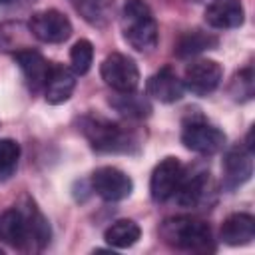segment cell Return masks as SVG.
Masks as SVG:
<instances>
[{"mask_svg":"<svg viewBox=\"0 0 255 255\" xmlns=\"http://www.w3.org/2000/svg\"><path fill=\"white\" fill-rule=\"evenodd\" d=\"M50 225L30 197L0 213V241L24 251H40L50 243Z\"/></svg>","mask_w":255,"mask_h":255,"instance_id":"cell-1","label":"cell"},{"mask_svg":"<svg viewBox=\"0 0 255 255\" xmlns=\"http://www.w3.org/2000/svg\"><path fill=\"white\" fill-rule=\"evenodd\" d=\"M159 235L167 245L175 249L195 251V253H207L215 249L211 227L197 217L181 215V217L165 219L159 225Z\"/></svg>","mask_w":255,"mask_h":255,"instance_id":"cell-2","label":"cell"},{"mask_svg":"<svg viewBox=\"0 0 255 255\" xmlns=\"http://www.w3.org/2000/svg\"><path fill=\"white\" fill-rule=\"evenodd\" d=\"M122 34L137 52H151L157 46V22L143 0H126L122 8Z\"/></svg>","mask_w":255,"mask_h":255,"instance_id":"cell-3","label":"cell"},{"mask_svg":"<svg viewBox=\"0 0 255 255\" xmlns=\"http://www.w3.org/2000/svg\"><path fill=\"white\" fill-rule=\"evenodd\" d=\"M80 129L98 151H128L133 143L129 131L102 116H84L80 120Z\"/></svg>","mask_w":255,"mask_h":255,"instance_id":"cell-4","label":"cell"},{"mask_svg":"<svg viewBox=\"0 0 255 255\" xmlns=\"http://www.w3.org/2000/svg\"><path fill=\"white\" fill-rule=\"evenodd\" d=\"M181 143L199 155H213L223 149L225 133L203 120H191L181 129Z\"/></svg>","mask_w":255,"mask_h":255,"instance_id":"cell-5","label":"cell"},{"mask_svg":"<svg viewBox=\"0 0 255 255\" xmlns=\"http://www.w3.org/2000/svg\"><path fill=\"white\" fill-rule=\"evenodd\" d=\"M102 80L116 92H135L139 84V70L135 62L120 52L110 54L100 66Z\"/></svg>","mask_w":255,"mask_h":255,"instance_id":"cell-6","label":"cell"},{"mask_svg":"<svg viewBox=\"0 0 255 255\" xmlns=\"http://www.w3.org/2000/svg\"><path fill=\"white\" fill-rule=\"evenodd\" d=\"M28 30L34 38L46 44H60L72 36V22L60 10H42L32 14Z\"/></svg>","mask_w":255,"mask_h":255,"instance_id":"cell-7","label":"cell"},{"mask_svg":"<svg viewBox=\"0 0 255 255\" xmlns=\"http://www.w3.org/2000/svg\"><path fill=\"white\" fill-rule=\"evenodd\" d=\"M92 189L104 201H122V199L129 197V193L133 189V181L122 169L104 165L92 173Z\"/></svg>","mask_w":255,"mask_h":255,"instance_id":"cell-8","label":"cell"},{"mask_svg":"<svg viewBox=\"0 0 255 255\" xmlns=\"http://www.w3.org/2000/svg\"><path fill=\"white\" fill-rule=\"evenodd\" d=\"M183 177V165L177 157H165L161 159L153 171H151V177H149V193H151V199L161 203V201H167L175 195L177 187H179V181Z\"/></svg>","mask_w":255,"mask_h":255,"instance_id":"cell-9","label":"cell"},{"mask_svg":"<svg viewBox=\"0 0 255 255\" xmlns=\"http://www.w3.org/2000/svg\"><path fill=\"white\" fill-rule=\"evenodd\" d=\"M223 78V70L215 60H195L185 68L183 86L195 96L211 94Z\"/></svg>","mask_w":255,"mask_h":255,"instance_id":"cell-10","label":"cell"},{"mask_svg":"<svg viewBox=\"0 0 255 255\" xmlns=\"http://www.w3.org/2000/svg\"><path fill=\"white\" fill-rule=\"evenodd\" d=\"M253 173V149L247 145L231 147L223 157V185L225 189H237L249 181Z\"/></svg>","mask_w":255,"mask_h":255,"instance_id":"cell-11","label":"cell"},{"mask_svg":"<svg viewBox=\"0 0 255 255\" xmlns=\"http://www.w3.org/2000/svg\"><path fill=\"white\" fill-rule=\"evenodd\" d=\"M14 62L20 66L28 86L32 92H38L44 88L46 80H48V74H50V62L38 52V50H32V48H20L14 52Z\"/></svg>","mask_w":255,"mask_h":255,"instance_id":"cell-12","label":"cell"},{"mask_svg":"<svg viewBox=\"0 0 255 255\" xmlns=\"http://www.w3.org/2000/svg\"><path fill=\"white\" fill-rule=\"evenodd\" d=\"M76 90V74L74 70L62 66V64H52L48 80L44 84V96L48 104H64L70 100V96Z\"/></svg>","mask_w":255,"mask_h":255,"instance_id":"cell-13","label":"cell"},{"mask_svg":"<svg viewBox=\"0 0 255 255\" xmlns=\"http://www.w3.org/2000/svg\"><path fill=\"white\" fill-rule=\"evenodd\" d=\"M207 191H209V171L201 169L189 175H185L183 171V177L173 197L181 207H199L205 201Z\"/></svg>","mask_w":255,"mask_h":255,"instance_id":"cell-14","label":"cell"},{"mask_svg":"<svg viewBox=\"0 0 255 255\" xmlns=\"http://www.w3.org/2000/svg\"><path fill=\"white\" fill-rule=\"evenodd\" d=\"M183 90H185L183 80H179L177 74L169 66L161 68L147 80V94L163 104H173L181 100Z\"/></svg>","mask_w":255,"mask_h":255,"instance_id":"cell-15","label":"cell"},{"mask_svg":"<svg viewBox=\"0 0 255 255\" xmlns=\"http://www.w3.org/2000/svg\"><path fill=\"white\" fill-rule=\"evenodd\" d=\"M245 12L241 0H211L205 8V22L213 28H237L243 24Z\"/></svg>","mask_w":255,"mask_h":255,"instance_id":"cell-16","label":"cell"},{"mask_svg":"<svg viewBox=\"0 0 255 255\" xmlns=\"http://www.w3.org/2000/svg\"><path fill=\"white\" fill-rule=\"evenodd\" d=\"M219 235H221L223 243H227L231 247L251 243L255 239V219H253V215H249V213H231L221 223Z\"/></svg>","mask_w":255,"mask_h":255,"instance_id":"cell-17","label":"cell"},{"mask_svg":"<svg viewBox=\"0 0 255 255\" xmlns=\"http://www.w3.org/2000/svg\"><path fill=\"white\" fill-rule=\"evenodd\" d=\"M74 10L92 26L104 28L112 20L114 0H70Z\"/></svg>","mask_w":255,"mask_h":255,"instance_id":"cell-18","label":"cell"},{"mask_svg":"<svg viewBox=\"0 0 255 255\" xmlns=\"http://www.w3.org/2000/svg\"><path fill=\"white\" fill-rule=\"evenodd\" d=\"M217 36L213 34H207V32H201V30H191V32H185L177 44H175V56L177 58H189V56H197L205 50H211L217 46Z\"/></svg>","mask_w":255,"mask_h":255,"instance_id":"cell-19","label":"cell"},{"mask_svg":"<svg viewBox=\"0 0 255 255\" xmlns=\"http://www.w3.org/2000/svg\"><path fill=\"white\" fill-rule=\"evenodd\" d=\"M139 235H141V229L135 221L118 219L106 229L104 239L108 241V245H112L116 249H126V247H131L133 243H137Z\"/></svg>","mask_w":255,"mask_h":255,"instance_id":"cell-20","label":"cell"},{"mask_svg":"<svg viewBox=\"0 0 255 255\" xmlns=\"http://www.w3.org/2000/svg\"><path fill=\"white\" fill-rule=\"evenodd\" d=\"M110 104L122 116H128V118H147L151 112L149 102L135 92H118V96L110 98Z\"/></svg>","mask_w":255,"mask_h":255,"instance_id":"cell-21","label":"cell"},{"mask_svg":"<svg viewBox=\"0 0 255 255\" xmlns=\"http://www.w3.org/2000/svg\"><path fill=\"white\" fill-rule=\"evenodd\" d=\"M70 62H72V70L76 76H84L88 74V70L92 68L94 62V46L90 40H78L72 50H70Z\"/></svg>","mask_w":255,"mask_h":255,"instance_id":"cell-22","label":"cell"},{"mask_svg":"<svg viewBox=\"0 0 255 255\" xmlns=\"http://www.w3.org/2000/svg\"><path fill=\"white\" fill-rule=\"evenodd\" d=\"M231 94L235 100H251L253 96V72L251 68L241 70L239 74H235L233 84H231Z\"/></svg>","mask_w":255,"mask_h":255,"instance_id":"cell-23","label":"cell"},{"mask_svg":"<svg viewBox=\"0 0 255 255\" xmlns=\"http://www.w3.org/2000/svg\"><path fill=\"white\" fill-rule=\"evenodd\" d=\"M20 157V145L18 141L4 137L0 139V171H12Z\"/></svg>","mask_w":255,"mask_h":255,"instance_id":"cell-24","label":"cell"},{"mask_svg":"<svg viewBox=\"0 0 255 255\" xmlns=\"http://www.w3.org/2000/svg\"><path fill=\"white\" fill-rule=\"evenodd\" d=\"M14 0H0V4H12Z\"/></svg>","mask_w":255,"mask_h":255,"instance_id":"cell-25","label":"cell"}]
</instances>
